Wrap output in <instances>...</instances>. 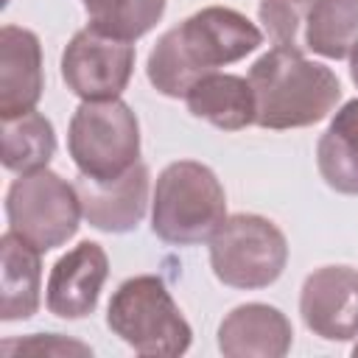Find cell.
<instances>
[{"label": "cell", "instance_id": "cell-23", "mask_svg": "<svg viewBox=\"0 0 358 358\" xmlns=\"http://www.w3.org/2000/svg\"><path fill=\"white\" fill-rule=\"evenodd\" d=\"M352 355H355V358H358V344H355V347H352Z\"/></svg>", "mask_w": 358, "mask_h": 358}, {"label": "cell", "instance_id": "cell-19", "mask_svg": "<svg viewBox=\"0 0 358 358\" xmlns=\"http://www.w3.org/2000/svg\"><path fill=\"white\" fill-rule=\"evenodd\" d=\"M81 3L90 14V25L129 42L148 34L165 11V0H81Z\"/></svg>", "mask_w": 358, "mask_h": 358}, {"label": "cell", "instance_id": "cell-10", "mask_svg": "<svg viewBox=\"0 0 358 358\" xmlns=\"http://www.w3.org/2000/svg\"><path fill=\"white\" fill-rule=\"evenodd\" d=\"M109 274V257L101 243L81 241L62 255L48 277L45 305L59 319H84L95 310Z\"/></svg>", "mask_w": 358, "mask_h": 358}, {"label": "cell", "instance_id": "cell-15", "mask_svg": "<svg viewBox=\"0 0 358 358\" xmlns=\"http://www.w3.org/2000/svg\"><path fill=\"white\" fill-rule=\"evenodd\" d=\"M185 103L190 115L213 123L224 131H238L255 123V92L249 78L232 76V73H210L199 78L187 95Z\"/></svg>", "mask_w": 358, "mask_h": 358}, {"label": "cell", "instance_id": "cell-9", "mask_svg": "<svg viewBox=\"0 0 358 358\" xmlns=\"http://www.w3.org/2000/svg\"><path fill=\"white\" fill-rule=\"evenodd\" d=\"M299 313L308 330L324 341L358 336V271L350 266H322L305 277Z\"/></svg>", "mask_w": 358, "mask_h": 358}, {"label": "cell", "instance_id": "cell-22", "mask_svg": "<svg viewBox=\"0 0 358 358\" xmlns=\"http://www.w3.org/2000/svg\"><path fill=\"white\" fill-rule=\"evenodd\" d=\"M350 76H352V81H355V87H358V48L350 53Z\"/></svg>", "mask_w": 358, "mask_h": 358}, {"label": "cell", "instance_id": "cell-16", "mask_svg": "<svg viewBox=\"0 0 358 358\" xmlns=\"http://www.w3.org/2000/svg\"><path fill=\"white\" fill-rule=\"evenodd\" d=\"M316 165L333 190L358 196V98L333 115L327 131L319 137Z\"/></svg>", "mask_w": 358, "mask_h": 358}, {"label": "cell", "instance_id": "cell-1", "mask_svg": "<svg viewBox=\"0 0 358 358\" xmlns=\"http://www.w3.org/2000/svg\"><path fill=\"white\" fill-rule=\"evenodd\" d=\"M260 42V28L241 11L207 6L157 39L145 64L148 81L168 98H185L199 78L241 62L257 50Z\"/></svg>", "mask_w": 358, "mask_h": 358}, {"label": "cell", "instance_id": "cell-6", "mask_svg": "<svg viewBox=\"0 0 358 358\" xmlns=\"http://www.w3.org/2000/svg\"><path fill=\"white\" fill-rule=\"evenodd\" d=\"M288 263L285 235L263 215H229L210 238L213 274L229 288H266Z\"/></svg>", "mask_w": 358, "mask_h": 358}, {"label": "cell", "instance_id": "cell-18", "mask_svg": "<svg viewBox=\"0 0 358 358\" xmlns=\"http://www.w3.org/2000/svg\"><path fill=\"white\" fill-rule=\"evenodd\" d=\"M56 154V134L45 115L36 109L3 120V165L14 173L48 168Z\"/></svg>", "mask_w": 358, "mask_h": 358}, {"label": "cell", "instance_id": "cell-20", "mask_svg": "<svg viewBox=\"0 0 358 358\" xmlns=\"http://www.w3.org/2000/svg\"><path fill=\"white\" fill-rule=\"evenodd\" d=\"M313 0H260V22L274 42V48L285 50H308L305 48V22Z\"/></svg>", "mask_w": 358, "mask_h": 358}, {"label": "cell", "instance_id": "cell-5", "mask_svg": "<svg viewBox=\"0 0 358 358\" xmlns=\"http://www.w3.org/2000/svg\"><path fill=\"white\" fill-rule=\"evenodd\" d=\"M67 148L81 176L112 182L140 162V123L120 98L84 101L67 129Z\"/></svg>", "mask_w": 358, "mask_h": 358}, {"label": "cell", "instance_id": "cell-14", "mask_svg": "<svg viewBox=\"0 0 358 358\" xmlns=\"http://www.w3.org/2000/svg\"><path fill=\"white\" fill-rule=\"evenodd\" d=\"M39 249L8 229L0 238V319H31L39 310L42 260Z\"/></svg>", "mask_w": 358, "mask_h": 358}, {"label": "cell", "instance_id": "cell-21", "mask_svg": "<svg viewBox=\"0 0 358 358\" xmlns=\"http://www.w3.org/2000/svg\"><path fill=\"white\" fill-rule=\"evenodd\" d=\"M14 350H25V352H53V355H62V352H78V355H90L92 350L78 344V341H64L59 333H36L25 341H6L3 344V352H14Z\"/></svg>", "mask_w": 358, "mask_h": 358}, {"label": "cell", "instance_id": "cell-17", "mask_svg": "<svg viewBox=\"0 0 358 358\" xmlns=\"http://www.w3.org/2000/svg\"><path fill=\"white\" fill-rule=\"evenodd\" d=\"M305 48L324 59H347L358 48V0H313Z\"/></svg>", "mask_w": 358, "mask_h": 358}, {"label": "cell", "instance_id": "cell-7", "mask_svg": "<svg viewBox=\"0 0 358 358\" xmlns=\"http://www.w3.org/2000/svg\"><path fill=\"white\" fill-rule=\"evenodd\" d=\"M6 215L8 229L22 235L39 252H50L78 232V218L84 213L76 185L39 168L20 173V179L11 182L6 193Z\"/></svg>", "mask_w": 358, "mask_h": 358}, {"label": "cell", "instance_id": "cell-4", "mask_svg": "<svg viewBox=\"0 0 358 358\" xmlns=\"http://www.w3.org/2000/svg\"><path fill=\"white\" fill-rule=\"evenodd\" d=\"M106 324L140 355H182L193 330L176 308L168 285L154 274H137L117 285L106 308Z\"/></svg>", "mask_w": 358, "mask_h": 358}, {"label": "cell", "instance_id": "cell-8", "mask_svg": "<svg viewBox=\"0 0 358 358\" xmlns=\"http://www.w3.org/2000/svg\"><path fill=\"white\" fill-rule=\"evenodd\" d=\"M134 70V45L95 25L81 28L62 53V78L81 101L117 98Z\"/></svg>", "mask_w": 358, "mask_h": 358}, {"label": "cell", "instance_id": "cell-13", "mask_svg": "<svg viewBox=\"0 0 358 358\" xmlns=\"http://www.w3.org/2000/svg\"><path fill=\"white\" fill-rule=\"evenodd\" d=\"M291 322L263 302L238 305L218 324V350L227 358H282L291 350Z\"/></svg>", "mask_w": 358, "mask_h": 358}, {"label": "cell", "instance_id": "cell-12", "mask_svg": "<svg viewBox=\"0 0 358 358\" xmlns=\"http://www.w3.org/2000/svg\"><path fill=\"white\" fill-rule=\"evenodd\" d=\"M42 98V48L34 31L3 25L0 31V117H20Z\"/></svg>", "mask_w": 358, "mask_h": 358}, {"label": "cell", "instance_id": "cell-2", "mask_svg": "<svg viewBox=\"0 0 358 358\" xmlns=\"http://www.w3.org/2000/svg\"><path fill=\"white\" fill-rule=\"evenodd\" d=\"M255 123L263 129H302L324 120L341 98L336 73L305 59L302 50L271 48L252 70Z\"/></svg>", "mask_w": 358, "mask_h": 358}, {"label": "cell", "instance_id": "cell-3", "mask_svg": "<svg viewBox=\"0 0 358 358\" xmlns=\"http://www.w3.org/2000/svg\"><path fill=\"white\" fill-rule=\"evenodd\" d=\"M151 229L173 246L210 241L227 221V199L218 176L193 159L171 162L154 187Z\"/></svg>", "mask_w": 358, "mask_h": 358}, {"label": "cell", "instance_id": "cell-11", "mask_svg": "<svg viewBox=\"0 0 358 358\" xmlns=\"http://www.w3.org/2000/svg\"><path fill=\"white\" fill-rule=\"evenodd\" d=\"M76 190L81 199V213L90 221V227L101 232H129L145 215L148 168L137 162L112 182H95L78 173Z\"/></svg>", "mask_w": 358, "mask_h": 358}]
</instances>
